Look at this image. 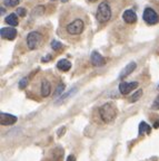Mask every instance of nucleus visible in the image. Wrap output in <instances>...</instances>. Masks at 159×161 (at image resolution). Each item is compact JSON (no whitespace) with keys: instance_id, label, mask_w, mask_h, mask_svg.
I'll return each mask as SVG.
<instances>
[{"instance_id":"1","label":"nucleus","mask_w":159,"mask_h":161,"mask_svg":"<svg viewBox=\"0 0 159 161\" xmlns=\"http://www.w3.org/2000/svg\"><path fill=\"white\" fill-rule=\"evenodd\" d=\"M118 114L117 108L112 102H108L105 103L104 105H101L99 108V115L101 118V120L105 123H110L116 119Z\"/></svg>"},{"instance_id":"2","label":"nucleus","mask_w":159,"mask_h":161,"mask_svg":"<svg viewBox=\"0 0 159 161\" xmlns=\"http://www.w3.org/2000/svg\"><path fill=\"white\" fill-rule=\"evenodd\" d=\"M111 7L108 1H102L98 5L97 13H96V19L100 24L108 23L111 18Z\"/></svg>"},{"instance_id":"3","label":"nucleus","mask_w":159,"mask_h":161,"mask_svg":"<svg viewBox=\"0 0 159 161\" xmlns=\"http://www.w3.org/2000/svg\"><path fill=\"white\" fill-rule=\"evenodd\" d=\"M85 30V23L80 18H75L66 26V31L71 36L80 35Z\"/></svg>"},{"instance_id":"4","label":"nucleus","mask_w":159,"mask_h":161,"mask_svg":"<svg viewBox=\"0 0 159 161\" xmlns=\"http://www.w3.org/2000/svg\"><path fill=\"white\" fill-rule=\"evenodd\" d=\"M27 46L30 50H35L37 49L40 46L42 42V35L39 33V31H30L27 35Z\"/></svg>"},{"instance_id":"5","label":"nucleus","mask_w":159,"mask_h":161,"mask_svg":"<svg viewBox=\"0 0 159 161\" xmlns=\"http://www.w3.org/2000/svg\"><path fill=\"white\" fill-rule=\"evenodd\" d=\"M142 18H144L145 21H146L147 24H149V25H155V24L158 23V20H159L158 14L156 13V10H154L150 7H147L146 9L144 10Z\"/></svg>"},{"instance_id":"6","label":"nucleus","mask_w":159,"mask_h":161,"mask_svg":"<svg viewBox=\"0 0 159 161\" xmlns=\"http://www.w3.org/2000/svg\"><path fill=\"white\" fill-rule=\"evenodd\" d=\"M138 87V82H131V83H127V82H121L119 84V92L124 95L129 94L132 90Z\"/></svg>"},{"instance_id":"7","label":"nucleus","mask_w":159,"mask_h":161,"mask_svg":"<svg viewBox=\"0 0 159 161\" xmlns=\"http://www.w3.org/2000/svg\"><path fill=\"white\" fill-rule=\"evenodd\" d=\"M17 116L13 115V114H8L1 112L0 113V123L1 125H13L17 122Z\"/></svg>"},{"instance_id":"8","label":"nucleus","mask_w":159,"mask_h":161,"mask_svg":"<svg viewBox=\"0 0 159 161\" xmlns=\"http://www.w3.org/2000/svg\"><path fill=\"white\" fill-rule=\"evenodd\" d=\"M0 34H1V37L5 38V39L13 40L17 36V30L13 27H6V28H1Z\"/></svg>"},{"instance_id":"9","label":"nucleus","mask_w":159,"mask_h":161,"mask_svg":"<svg viewBox=\"0 0 159 161\" xmlns=\"http://www.w3.org/2000/svg\"><path fill=\"white\" fill-rule=\"evenodd\" d=\"M90 60H91L92 65L96 66V67H99V66H102L106 64V59L98 52H92L91 56H90Z\"/></svg>"},{"instance_id":"10","label":"nucleus","mask_w":159,"mask_h":161,"mask_svg":"<svg viewBox=\"0 0 159 161\" xmlns=\"http://www.w3.org/2000/svg\"><path fill=\"white\" fill-rule=\"evenodd\" d=\"M50 92H51V84H50V82L47 80H42L41 84H40V95L42 97H47V96L50 95Z\"/></svg>"},{"instance_id":"11","label":"nucleus","mask_w":159,"mask_h":161,"mask_svg":"<svg viewBox=\"0 0 159 161\" xmlns=\"http://www.w3.org/2000/svg\"><path fill=\"white\" fill-rule=\"evenodd\" d=\"M122 19L127 24H135L137 21V15L131 9L125 10V13L122 14Z\"/></svg>"},{"instance_id":"12","label":"nucleus","mask_w":159,"mask_h":161,"mask_svg":"<svg viewBox=\"0 0 159 161\" xmlns=\"http://www.w3.org/2000/svg\"><path fill=\"white\" fill-rule=\"evenodd\" d=\"M136 67H137V64L135 63V62H131V63H129L128 65L126 66V67H124L122 68V70L120 72V75H119V78H125V77H127L128 75H130V74L134 72L135 69H136Z\"/></svg>"},{"instance_id":"13","label":"nucleus","mask_w":159,"mask_h":161,"mask_svg":"<svg viewBox=\"0 0 159 161\" xmlns=\"http://www.w3.org/2000/svg\"><path fill=\"white\" fill-rule=\"evenodd\" d=\"M57 67L62 72H68L71 68V63L68 59H60L57 63Z\"/></svg>"},{"instance_id":"14","label":"nucleus","mask_w":159,"mask_h":161,"mask_svg":"<svg viewBox=\"0 0 159 161\" xmlns=\"http://www.w3.org/2000/svg\"><path fill=\"white\" fill-rule=\"evenodd\" d=\"M17 14L16 13H13V14H10L9 16H7L6 17V23L9 24L10 26H17L18 24H19V21H18V17H17Z\"/></svg>"},{"instance_id":"15","label":"nucleus","mask_w":159,"mask_h":161,"mask_svg":"<svg viewBox=\"0 0 159 161\" xmlns=\"http://www.w3.org/2000/svg\"><path fill=\"white\" fill-rule=\"evenodd\" d=\"M138 132H139V134L141 136V134H149L150 133V126L148 125V124L145 122V121H142V122H140L139 124V129H138Z\"/></svg>"},{"instance_id":"16","label":"nucleus","mask_w":159,"mask_h":161,"mask_svg":"<svg viewBox=\"0 0 159 161\" xmlns=\"http://www.w3.org/2000/svg\"><path fill=\"white\" fill-rule=\"evenodd\" d=\"M141 95H142V90H138L136 93H134L131 95V97H130V102H131V103H134V102H137V101L141 97Z\"/></svg>"},{"instance_id":"17","label":"nucleus","mask_w":159,"mask_h":161,"mask_svg":"<svg viewBox=\"0 0 159 161\" xmlns=\"http://www.w3.org/2000/svg\"><path fill=\"white\" fill-rule=\"evenodd\" d=\"M20 0H5V5L7 6V7H16L17 5H19Z\"/></svg>"},{"instance_id":"18","label":"nucleus","mask_w":159,"mask_h":161,"mask_svg":"<svg viewBox=\"0 0 159 161\" xmlns=\"http://www.w3.org/2000/svg\"><path fill=\"white\" fill-rule=\"evenodd\" d=\"M51 48L54 50H60L62 48V44L60 42H57V40H52L51 42Z\"/></svg>"},{"instance_id":"19","label":"nucleus","mask_w":159,"mask_h":161,"mask_svg":"<svg viewBox=\"0 0 159 161\" xmlns=\"http://www.w3.org/2000/svg\"><path fill=\"white\" fill-rule=\"evenodd\" d=\"M44 14V7H41V6H38V7H36L35 9L33 10V16H40Z\"/></svg>"},{"instance_id":"20","label":"nucleus","mask_w":159,"mask_h":161,"mask_svg":"<svg viewBox=\"0 0 159 161\" xmlns=\"http://www.w3.org/2000/svg\"><path fill=\"white\" fill-rule=\"evenodd\" d=\"M64 90H65V84H64V83L59 84V85H58V87H57V90H56V92H55L56 97H57V96H59V95H61L62 92H64Z\"/></svg>"},{"instance_id":"21","label":"nucleus","mask_w":159,"mask_h":161,"mask_svg":"<svg viewBox=\"0 0 159 161\" xmlns=\"http://www.w3.org/2000/svg\"><path fill=\"white\" fill-rule=\"evenodd\" d=\"M16 14H17L18 16H20V17H25V16L27 15V11H26L25 8H18V9L16 10Z\"/></svg>"},{"instance_id":"22","label":"nucleus","mask_w":159,"mask_h":161,"mask_svg":"<svg viewBox=\"0 0 159 161\" xmlns=\"http://www.w3.org/2000/svg\"><path fill=\"white\" fill-rule=\"evenodd\" d=\"M76 92V88H72L70 92H68V93H66L65 95H62L61 97H60V100H59V102H61V101H64V100H66L67 97H69V96H71L72 95V93H75Z\"/></svg>"},{"instance_id":"23","label":"nucleus","mask_w":159,"mask_h":161,"mask_svg":"<svg viewBox=\"0 0 159 161\" xmlns=\"http://www.w3.org/2000/svg\"><path fill=\"white\" fill-rule=\"evenodd\" d=\"M27 84H28V78H27V77L23 78V80H21L19 82V88L23 90V88H25L26 86H27Z\"/></svg>"},{"instance_id":"24","label":"nucleus","mask_w":159,"mask_h":161,"mask_svg":"<svg viewBox=\"0 0 159 161\" xmlns=\"http://www.w3.org/2000/svg\"><path fill=\"white\" fill-rule=\"evenodd\" d=\"M154 110H159V94L156 98H155L154 103H152V106H151Z\"/></svg>"},{"instance_id":"25","label":"nucleus","mask_w":159,"mask_h":161,"mask_svg":"<svg viewBox=\"0 0 159 161\" xmlns=\"http://www.w3.org/2000/svg\"><path fill=\"white\" fill-rule=\"evenodd\" d=\"M65 131H66V128H65V126H64V128H62L61 130H59V131H58V136H64V134H62V133H64V132H65Z\"/></svg>"},{"instance_id":"26","label":"nucleus","mask_w":159,"mask_h":161,"mask_svg":"<svg viewBox=\"0 0 159 161\" xmlns=\"http://www.w3.org/2000/svg\"><path fill=\"white\" fill-rule=\"evenodd\" d=\"M67 161H76V157L72 156V154H70V156L67 158Z\"/></svg>"},{"instance_id":"27","label":"nucleus","mask_w":159,"mask_h":161,"mask_svg":"<svg viewBox=\"0 0 159 161\" xmlns=\"http://www.w3.org/2000/svg\"><path fill=\"white\" fill-rule=\"evenodd\" d=\"M50 58H52V57H51V56H50V55H49V56H48V57L44 58V59H42V62H47V60H49V59H50Z\"/></svg>"},{"instance_id":"28","label":"nucleus","mask_w":159,"mask_h":161,"mask_svg":"<svg viewBox=\"0 0 159 161\" xmlns=\"http://www.w3.org/2000/svg\"><path fill=\"white\" fill-rule=\"evenodd\" d=\"M154 128L155 129H158L159 128V122H156V123L154 124Z\"/></svg>"},{"instance_id":"29","label":"nucleus","mask_w":159,"mask_h":161,"mask_svg":"<svg viewBox=\"0 0 159 161\" xmlns=\"http://www.w3.org/2000/svg\"><path fill=\"white\" fill-rule=\"evenodd\" d=\"M90 3H95V1H97V0H89Z\"/></svg>"},{"instance_id":"30","label":"nucleus","mask_w":159,"mask_h":161,"mask_svg":"<svg viewBox=\"0 0 159 161\" xmlns=\"http://www.w3.org/2000/svg\"><path fill=\"white\" fill-rule=\"evenodd\" d=\"M51 1H56V0H51ZM62 1H67V0H62Z\"/></svg>"},{"instance_id":"31","label":"nucleus","mask_w":159,"mask_h":161,"mask_svg":"<svg viewBox=\"0 0 159 161\" xmlns=\"http://www.w3.org/2000/svg\"><path fill=\"white\" fill-rule=\"evenodd\" d=\"M158 90H159V84H158Z\"/></svg>"}]
</instances>
